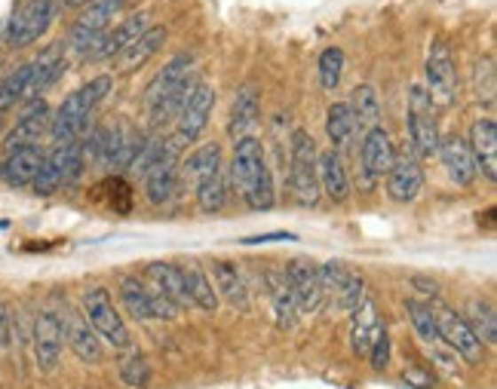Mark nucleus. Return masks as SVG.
I'll list each match as a JSON object with an SVG mask.
<instances>
[{
  "mask_svg": "<svg viewBox=\"0 0 497 389\" xmlns=\"http://www.w3.org/2000/svg\"><path fill=\"white\" fill-rule=\"evenodd\" d=\"M396 157V144L390 138V132L384 126H375L362 136V151H359V163H362V187H372L378 178H384L393 166Z\"/></svg>",
  "mask_w": 497,
  "mask_h": 389,
  "instance_id": "obj_14",
  "label": "nucleus"
},
{
  "mask_svg": "<svg viewBox=\"0 0 497 389\" xmlns=\"http://www.w3.org/2000/svg\"><path fill=\"white\" fill-rule=\"evenodd\" d=\"M212 279H215V294L227 300L237 310H248V288L243 273L237 270V264L231 261H212Z\"/></svg>",
  "mask_w": 497,
  "mask_h": 389,
  "instance_id": "obj_30",
  "label": "nucleus"
},
{
  "mask_svg": "<svg viewBox=\"0 0 497 389\" xmlns=\"http://www.w3.org/2000/svg\"><path fill=\"white\" fill-rule=\"evenodd\" d=\"M317 178H320V193H326V197L338 206L347 203V197H351V178H347V169H344V163H341L338 151L320 153Z\"/></svg>",
  "mask_w": 497,
  "mask_h": 389,
  "instance_id": "obj_26",
  "label": "nucleus"
},
{
  "mask_svg": "<svg viewBox=\"0 0 497 389\" xmlns=\"http://www.w3.org/2000/svg\"><path fill=\"white\" fill-rule=\"evenodd\" d=\"M286 279L292 285L295 304H298V313H320L322 310V285H320V267L313 264L311 258H292L283 267Z\"/></svg>",
  "mask_w": 497,
  "mask_h": 389,
  "instance_id": "obj_15",
  "label": "nucleus"
},
{
  "mask_svg": "<svg viewBox=\"0 0 497 389\" xmlns=\"http://www.w3.org/2000/svg\"><path fill=\"white\" fill-rule=\"evenodd\" d=\"M463 322H467L469 331H473L476 338L482 340V344H494V338H497V319H494V310H492V304H488V300H469Z\"/></svg>",
  "mask_w": 497,
  "mask_h": 389,
  "instance_id": "obj_37",
  "label": "nucleus"
},
{
  "mask_svg": "<svg viewBox=\"0 0 497 389\" xmlns=\"http://www.w3.org/2000/svg\"><path fill=\"white\" fill-rule=\"evenodd\" d=\"M442 157V163H446L448 175L458 187H469L476 181V163H473V153H469V144L463 142L461 136H446L439 142V151H436Z\"/></svg>",
  "mask_w": 497,
  "mask_h": 389,
  "instance_id": "obj_24",
  "label": "nucleus"
},
{
  "mask_svg": "<svg viewBox=\"0 0 497 389\" xmlns=\"http://www.w3.org/2000/svg\"><path fill=\"white\" fill-rule=\"evenodd\" d=\"M406 313H408V322L414 325V334H418L424 344H436V325H433V316H430V307L424 300H408L406 304Z\"/></svg>",
  "mask_w": 497,
  "mask_h": 389,
  "instance_id": "obj_43",
  "label": "nucleus"
},
{
  "mask_svg": "<svg viewBox=\"0 0 497 389\" xmlns=\"http://www.w3.org/2000/svg\"><path fill=\"white\" fill-rule=\"evenodd\" d=\"M212 107H215V89L209 83H200L197 80V86H193V92L187 96V102L181 105L176 117V138L181 144H193L203 136V129L209 126Z\"/></svg>",
  "mask_w": 497,
  "mask_h": 389,
  "instance_id": "obj_13",
  "label": "nucleus"
},
{
  "mask_svg": "<svg viewBox=\"0 0 497 389\" xmlns=\"http://www.w3.org/2000/svg\"><path fill=\"white\" fill-rule=\"evenodd\" d=\"M62 328H65V340H68L71 353L77 355L80 362H86V365H99V362H102V340L92 331V325L86 322L83 313L68 307L62 316Z\"/></svg>",
  "mask_w": 497,
  "mask_h": 389,
  "instance_id": "obj_19",
  "label": "nucleus"
},
{
  "mask_svg": "<svg viewBox=\"0 0 497 389\" xmlns=\"http://www.w3.org/2000/svg\"><path fill=\"white\" fill-rule=\"evenodd\" d=\"M326 132H328V138H332L335 151H347V147L353 144L356 123H353L351 105H347V102H335L332 107H328V113H326Z\"/></svg>",
  "mask_w": 497,
  "mask_h": 389,
  "instance_id": "obj_36",
  "label": "nucleus"
},
{
  "mask_svg": "<svg viewBox=\"0 0 497 389\" xmlns=\"http://www.w3.org/2000/svg\"><path fill=\"white\" fill-rule=\"evenodd\" d=\"M341 74H344V52L341 46H328L320 56V83L326 92H335L341 83Z\"/></svg>",
  "mask_w": 497,
  "mask_h": 389,
  "instance_id": "obj_41",
  "label": "nucleus"
},
{
  "mask_svg": "<svg viewBox=\"0 0 497 389\" xmlns=\"http://www.w3.org/2000/svg\"><path fill=\"white\" fill-rule=\"evenodd\" d=\"M317 142L311 132H292V151H288V193L301 209H313L320 203V178H317Z\"/></svg>",
  "mask_w": 497,
  "mask_h": 389,
  "instance_id": "obj_3",
  "label": "nucleus"
},
{
  "mask_svg": "<svg viewBox=\"0 0 497 389\" xmlns=\"http://www.w3.org/2000/svg\"><path fill=\"white\" fill-rule=\"evenodd\" d=\"M147 12H136V16H130V19H123V22H117L114 25L111 31H105L102 40H99L96 46L90 50V62H102V58H117L120 52L126 50L130 43H136L138 37L145 35L147 31Z\"/></svg>",
  "mask_w": 497,
  "mask_h": 389,
  "instance_id": "obj_18",
  "label": "nucleus"
},
{
  "mask_svg": "<svg viewBox=\"0 0 497 389\" xmlns=\"http://www.w3.org/2000/svg\"><path fill=\"white\" fill-rule=\"evenodd\" d=\"M187 77H193V58L191 56H176L170 65H166L163 71L157 74V77L147 83L145 89V105L151 107L154 102H160V98L166 96V92H172L178 83H185Z\"/></svg>",
  "mask_w": 497,
  "mask_h": 389,
  "instance_id": "obj_31",
  "label": "nucleus"
},
{
  "mask_svg": "<svg viewBox=\"0 0 497 389\" xmlns=\"http://www.w3.org/2000/svg\"><path fill=\"white\" fill-rule=\"evenodd\" d=\"M111 92V77H92L90 83H83L80 89H74L62 105H59L56 117L50 120V136L56 138V144L77 142L80 132L90 126V117L96 113V107L105 102V96Z\"/></svg>",
  "mask_w": 497,
  "mask_h": 389,
  "instance_id": "obj_2",
  "label": "nucleus"
},
{
  "mask_svg": "<svg viewBox=\"0 0 497 389\" xmlns=\"http://www.w3.org/2000/svg\"><path fill=\"white\" fill-rule=\"evenodd\" d=\"M227 178H231L233 191L243 197V203L252 212L273 209V175H271V169H267L264 144H261L258 138H252V136L237 138Z\"/></svg>",
  "mask_w": 497,
  "mask_h": 389,
  "instance_id": "obj_1",
  "label": "nucleus"
},
{
  "mask_svg": "<svg viewBox=\"0 0 497 389\" xmlns=\"http://www.w3.org/2000/svg\"><path fill=\"white\" fill-rule=\"evenodd\" d=\"M273 239H286V243H292V233H283V230H277V233H261V237H248L243 239L246 245H261V243H273Z\"/></svg>",
  "mask_w": 497,
  "mask_h": 389,
  "instance_id": "obj_48",
  "label": "nucleus"
},
{
  "mask_svg": "<svg viewBox=\"0 0 497 389\" xmlns=\"http://www.w3.org/2000/svg\"><path fill=\"white\" fill-rule=\"evenodd\" d=\"M384 331V325H381L378 319V307H375V300L362 298L359 307L353 310V328H351V346L356 355H368V350H372L375 338Z\"/></svg>",
  "mask_w": 497,
  "mask_h": 389,
  "instance_id": "obj_29",
  "label": "nucleus"
},
{
  "mask_svg": "<svg viewBox=\"0 0 497 389\" xmlns=\"http://www.w3.org/2000/svg\"><path fill=\"white\" fill-rule=\"evenodd\" d=\"M123 6H126V0H92V4L77 16V22H74L71 40H68L71 50L83 58L90 56V50L102 40V35L111 28V22L120 16Z\"/></svg>",
  "mask_w": 497,
  "mask_h": 389,
  "instance_id": "obj_10",
  "label": "nucleus"
},
{
  "mask_svg": "<svg viewBox=\"0 0 497 389\" xmlns=\"http://www.w3.org/2000/svg\"><path fill=\"white\" fill-rule=\"evenodd\" d=\"M181 276H185V288H187V298H191V307L203 313H215L218 310V294H215L212 279L206 276V270L200 264H187L181 267Z\"/></svg>",
  "mask_w": 497,
  "mask_h": 389,
  "instance_id": "obj_33",
  "label": "nucleus"
},
{
  "mask_svg": "<svg viewBox=\"0 0 497 389\" xmlns=\"http://www.w3.org/2000/svg\"><path fill=\"white\" fill-rule=\"evenodd\" d=\"M494 58L492 56H482L473 68V96L479 105L492 107L494 96H497V86H494Z\"/></svg>",
  "mask_w": 497,
  "mask_h": 389,
  "instance_id": "obj_40",
  "label": "nucleus"
},
{
  "mask_svg": "<svg viewBox=\"0 0 497 389\" xmlns=\"http://www.w3.org/2000/svg\"><path fill=\"white\" fill-rule=\"evenodd\" d=\"M147 288H154L157 294H163L166 300L178 307V310H187L191 307V298H187L185 276H181V267L166 264V261H154L147 264Z\"/></svg>",
  "mask_w": 497,
  "mask_h": 389,
  "instance_id": "obj_25",
  "label": "nucleus"
},
{
  "mask_svg": "<svg viewBox=\"0 0 497 389\" xmlns=\"http://www.w3.org/2000/svg\"><path fill=\"white\" fill-rule=\"evenodd\" d=\"M181 144L178 138H160L157 153H154L151 166L145 169V193L154 206H163L172 199L178 187V163H181Z\"/></svg>",
  "mask_w": 497,
  "mask_h": 389,
  "instance_id": "obj_8",
  "label": "nucleus"
},
{
  "mask_svg": "<svg viewBox=\"0 0 497 389\" xmlns=\"http://www.w3.org/2000/svg\"><path fill=\"white\" fill-rule=\"evenodd\" d=\"M227 193H231V187H227V172L221 169L218 175L206 178L203 184L197 187V203H200V209H203L206 214L221 212V209L227 206Z\"/></svg>",
  "mask_w": 497,
  "mask_h": 389,
  "instance_id": "obj_38",
  "label": "nucleus"
},
{
  "mask_svg": "<svg viewBox=\"0 0 497 389\" xmlns=\"http://www.w3.org/2000/svg\"><path fill=\"white\" fill-rule=\"evenodd\" d=\"M83 157H86L83 142H65L52 147L43 157V163H40L35 181H31L37 197H52L59 187L74 184L80 178V172H83Z\"/></svg>",
  "mask_w": 497,
  "mask_h": 389,
  "instance_id": "obj_4",
  "label": "nucleus"
},
{
  "mask_svg": "<svg viewBox=\"0 0 497 389\" xmlns=\"http://www.w3.org/2000/svg\"><path fill=\"white\" fill-rule=\"evenodd\" d=\"M436 344H439V340H436ZM436 344H427V346H430V355H433V359L439 362V371H446L452 380H458V368H454V365H458V355H454L452 350H448V353H439V346H436Z\"/></svg>",
  "mask_w": 497,
  "mask_h": 389,
  "instance_id": "obj_45",
  "label": "nucleus"
},
{
  "mask_svg": "<svg viewBox=\"0 0 497 389\" xmlns=\"http://www.w3.org/2000/svg\"><path fill=\"white\" fill-rule=\"evenodd\" d=\"M59 4V10H74V6H83V4H90V0H56Z\"/></svg>",
  "mask_w": 497,
  "mask_h": 389,
  "instance_id": "obj_49",
  "label": "nucleus"
},
{
  "mask_svg": "<svg viewBox=\"0 0 497 389\" xmlns=\"http://www.w3.org/2000/svg\"><path fill=\"white\" fill-rule=\"evenodd\" d=\"M83 316L92 325V331L99 334V340L111 344L114 350H130L132 346L130 328H126L120 310L114 307L107 288H90V292L83 294Z\"/></svg>",
  "mask_w": 497,
  "mask_h": 389,
  "instance_id": "obj_5",
  "label": "nucleus"
},
{
  "mask_svg": "<svg viewBox=\"0 0 497 389\" xmlns=\"http://www.w3.org/2000/svg\"><path fill=\"white\" fill-rule=\"evenodd\" d=\"M35 359L37 368L43 374L56 371L59 359H62V346H65V328H62V316H56L52 310L37 313L35 319Z\"/></svg>",
  "mask_w": 497,
  "mask_h": 389,
  "instance_id": "obj_16",
  "label": "nucleus"
},
{
  "mask_svg": "<svg viewBox=\"0 0 497 389\" xmlns=\"http://www.w3.org/2000/svg\"><path fill=\"white\" fill-rule=\"evenodd\" d=\"M264 288H267V298H271L277 325L280 328H295V322H298V304H295L292 285H288L283 267H267L264 270Z\"/></svg>",
  "mask_w": 497,
  "mask_h": 389,
  "instance_id": "obj_22",
  "label": "nucleus"
},
{
  "mask_svg": "<svg viewBox=\"0 0 497 389\" xmlns=\"http://www.w3.org/2000/svg\"><path fill=\"white\" fill-rule=\"evenodd\" d=\"M406 380H408V384H414L418 389L433 386V374H427L424 368H406Z\"/></svg>",
  "mask_w": 497,
  "mask_h": 389,
  "instance_id": "obj_47",
  "label": "nucleus"
},
{
  "mask_svg": "<svg viewBox=\"0 0 497 389\" xmlns=\"http://www.w3.org/2000/svg\"><path fill=\"white\" fill-rule=\"evenodd\" d=\"M120 300H123L126 313L138 322L154 319V304H151V288H147L142 279L136 276H123L120 279Z\"/></svg>",
  "mask_w": 497,
  "mask_h": 389,
  "instance_id": "obj_35",
  "label": "nucleus"
},
{
  "mask_svg": "<svg viewBox=\"0 0 497 389\" xmlns=\"http://www.w3.org/2000/svg\"><path fill=\"white\" fill-rule=\"evenodd\" d=\"M40 163H43V151L37 144L31 147H19V151L6 153L0 159V181L10 187H28L35 181Z\"/></svg>",
  "mask_w": 497,
  "mask_h": 389,
  "instance_id": "obj_23",
  "label": "nucleus"
},
{
  "mask_svg": "<svg viewBox=\"0 0 497 389\" xmlns=\"http://www.w3.org/2000/svg\"><path fill=\"white\" fill-rule=\"evenodd\" d=\"M120 380L130 389H147L151 384V365L142 353H132L126 359H120Z\"/></svg>",
  "mask_w": 497,
  "mask_h": 389,
  "instance_id": "obj_42",
  "label": "nucleus"
},
{
  "mask_svg": "<svg viewBox=\"0 0 497 389\" xmlns=\"http://www.w3.org/2000/svg\"><path fill=\"white\" fill-rule=\"evenodd\" d=\"M56 12H59L56 0H22V4L12 10L10 22H6V31H4L6 43L16 46V50L37 43V40L50 31Z\"/></svg>",
  "mask_w": 497,
  "mask_h": 389,
  "instance_id": "obj_7",
  "label": "nucleus"
},
{
  "mask_svg": "<svg viewBox=\"0 0 497 389\" xmlns=\"http://www.w3.org/2000/svg\"><path fill=\"white\" fill-rule=\"evenodd\" d=\"M258 117H261L258 89L248 83V86H243V89L237 92V98H233L231 123H227V132H231V138H246L248 129L258 123Z\"/></svg>",
  "mask_w": 497,
  "mask_h": 389,
  "instance_id": "obj_32",
  "label": "nucleus"
},
{
  "mask_svg": "<svg viewBox=\"0 0 497 389\" xmlns=\"http://www.w3.org/2000/svg\"><path fill=\"white\" fill-rule=\"evenodd\" d=\"M225 169V159H221V144H203L197 147V151L191 153V157L185 159V163H178V178H185L187 184L197 191L200 184H203L206 178L218 175V172Z\"/></svg>",
  "mask_w": 497,
  "mask_h": 389,
  "instance_id": "obj_28",
  "label": "nucleus"
},
{
  "mask_svg": "<svg viewBox=\"0 0 497 389\" xmlns=\"http://www.w3.org/2000/svg\"><path fill=\"white\" fill-rule=\"evenodd\" d=\"M368 362H372L375 371H384L390 365V334H387V328L375 338L372 350H368Z\"/></svg>",
  "mask_w": 497,
  "mask_h": 389,
  "instance_id": "obj_44",
  "label": "nucleus"
},
{
  "mask_svg": "<svg viewBox=\"0 0 497 389\" xmlns=\"http://www.w3.org/2000/svg\"><path fill=\"white\" fill-rule=\"evenodd\" d=\"M320 285L322 300H328L338 313H353L359 300L366 298L362 276L347 264H341V261H328V264L320 267Z\"/></svg>",
  "mask_w": 497,
  "mask_h": 389,
  "instance_id": "obj_9",
  "label": "nucleus"
},
{
  "mask_svg": "<svg viewBox=\"0 0 497 389\" xmlns=\"http://www.w3.org/2000/svg\"><path fill=\"white\" fill-rule=\"evenodd\" d=\"M427 307H430V316H433V325H436V340L446 344L454 355L467 359L469 365L482 362L485 344L469 331V325L463 322V316H458V313H454L452 307L442 304V300H433V304H427Z\"/></svg>",
  "mask_w": 497,
  "mask_h": 389,
  "instance_id": "obj_6",
  "label": "nucleus"
},
{
  "mask_svg": "<svg viewBox=\"0 0 497 389\" xmlns=\"http://www.w3.org/2000/svg\"><path fill=\"white\" fill-rule=\"evenodd\" d=\"M469 153H473L476 172L488 181H497V123L492 117H482L469 129Z\"/></svg>",
  "mask_w": 497,
  "mask_h": 389,
  "instance_id": "obj_21",
  "label": "nucleus"
},
{
  "mask_svg": "<svg viewBox=\"0 0 497 389\" xmlns=\"http://www.w3.org/2000/svg\"><path fill=\"white\" fill-rule=\"evenodd\" d=\"M427 96L433 105L448 107L458 96V68H454L452 46L446 40H433L427 56Z\"/></svg>",
  "mask_w": 497,
  "mask_h": 389,
  "instance_id": "obj_11",
  "label": "nucleus"
},
{
  "mask_svg": "<svg viewBox=\"0 0 497 389\" xmlns=\"http://www.w3.org/2000/svg\"><path fill=\"white\" fill-rule=\"evenodd\" d=\"M347 105H351L356 132H362V136H366L368 129L381 126V98H378V92H375V86H368V83L356 86Z\"/></svg>",
  "mask_w": 497,
  "mask_h": 389,
  "instance_id": "obj_34",
  "label": "nucleus"
},
{
  "mask_svg": "<svg viewBox=\"0 0 497 389\" xmlns=\"http://www.w3.org/2000/svg\"><path fill=\"white\" fill-rule=\"evenodd\" d=\"M50 105L40 102V98H35V102L28 105V111L22 113V117L16 120V126H12L10 132H6L4 138V151L12 153L19 151V147H31L40 142V136H43L46 129H50Z\"/></svg>",
  "mask_w": 497,
  "mask_h": 389,
  "instance_id": "obj_20",
  "label": "nucleus"
},
{
  "mask_svg": "<svg viewBox=\"0 0 497 389\" xmlns=\"http://www.w3.org/2000/svg\"><path fill=\"white\" fill-rule=\"evenodd\" d=\"M421 187H424V172H421L418 153L406 147L396 153L390 172H387V197L393 203H412V199H418Z\"/></svg>",
  "mask_w": 497,
  "mask_h": 389,
  "instance_id": "obj_17",
  "label": "nucleus"
},
{
  "mask_svg": "<svg viewBox=\"0 0 497 389\" xmlns=\"http://www.w3.org/2000/svg\"><path fill=\"white\" fill-rule=\"evenodd\" d=\"M424 86L414 83L408 89V136H412V151L421 157H433L439 151V129H436V111Z\"/></svg>",
  "mask_w": 497,
  "mask_h": 389,
  "instance_id": "obj_12",
  "label": "nucleus"
},
{
  "mask_svg": "<svg viewBox=\"0 0 497 389\" xmlns=\"http://www.w3.org/2000/svg\"><path fill=\"white\" fill-rule=\"evenodd\" d=\"M163 43H166V28H147L136 43H130L117 58H114V68H117V74H132V71L145 68V65L157 56Z\"/></svg>",
  "mask_w": 497,
  "mask_h": 389,
  "instance_id": "obj_27",
  "label": "nucleus"
},
{
  "mask_svg": "<svg viewBox=\"0 0 497 389\" xmlns=\"http://www.w3.org/2000/svg\"><path fill=\"white\" fill-rule=\"evenodd\" d=\"M12 344V313L10 307L0 300V350Z\"/></svg>",
  "mask_w": 497,
  "mask_h": 389,
  "instance_id": "obj_46",
  "label": "nucleus"
},
{
  "mask_svg": "<svg viewBox=\"0 0 497 389\" xmlns=\"http://www.w3.org/2000/svg\"><path fill=\"white\" fill-rule=\"evenodd\" d=\"M28 83H31V62L28 65H19L16 71L10 74V77L0 83V113L10 111V107H16L19 102L25 98V92H28Z\"/></svg>",
  "mask_w": 497,
  "mask_h": 389,
  "instance_id": "obj_39",
  "label": "nucleus"
}]
</instances>
